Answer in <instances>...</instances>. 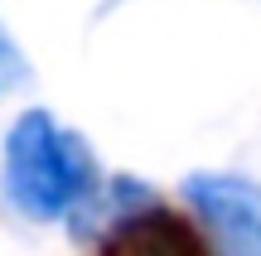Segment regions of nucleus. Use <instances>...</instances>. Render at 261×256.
Segmentation results:
<instances>
[{"label":"nucleus","instance_id":"20e7f679","mask_svg":"<svg viewBox=\"0 0 261 256\" xmlns=\"http://www.w3.org/2000/svg\"><path fill=\"white\" fill-rule=\"evenodd\" d=\"M24 82H29V63H24V53H19L15 34L0 24V92H10V87H24Z\"/></svg>","mask_w":261,"mask_h":256},{"label":"nucleus","instance_id":"7ed1b4c3","mask_svg":"<svg viewBox=\"0 0 261 256\" xmlns=\"http://www.w3.org/2000/svg\"><path fill=\"white\" fill-rule=\"evenodd\" d=\"M97 256H213V251L179 213L145 203V208H136L130 218H121L116 227L102 232Z\"/></svg>","mask_w":261,"mask_h":256},{"label":"nucleus","instance_id":"f257e3e1","mask_svg":"<svg viewBox=\"0 0 261 256\" xmlns=\"http://www.w3.org/2000/svg\"><path fill=\"white\" fill-rule=\"evenodd\" d=\"M0 179H5V198L29 222L73 218V208L97 189V155L58 116L24 111L5 131Z\"/></svg>","mask_w":261,"mask_h":256},{"label":"nucleus","instance_id":"f03ea898","mask_svg":"<svg viewBox=\"0 0 261 256\" xmlns=\"http://www.w3.org/2000/svg\"><path fill=\"white\" fill-rule=\"evenodd\" d=\"M189 208L213 232L218 256H261V189L242 174H189Z\"/></svg>","mask_w":261,"mask_h":256}]
</instances>
